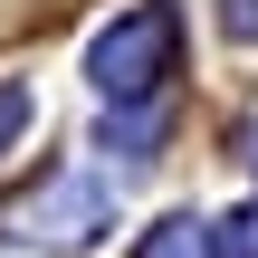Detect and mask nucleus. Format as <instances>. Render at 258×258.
<instances>
[{
  "label": "nucleus",
  "mask_w": 258,
  "mask_h": 258,
  "mask_svg": "<svg viewBox=\"0 0 258 258\" xmlns=\"http://www.w3.org/2000/svg\"><path fill=\"white\" fill-rule=\"evenodd\" d=\"M211 258H258V201L230 220V239H211Z\"/></svg>",
  "instance_id": "obj_4"
},
{
  "label": "nucleus",
  "mask_w": 258,
  "mask_h": 258,
  "mask_svg": "<svg viewBox=\"0 0 258 258\" xmlns=\"http://www.w3.org/2000/svg\"><path fill=\"white\" fill-rule=\"evenodd\" d=\"M19 124H29V86H19V77H10V86H0V153H10V144H19Z\"/></svg>",
  "instance_id": "obj_5"
},
{
  "label": "nucleus",
  "mask_w": 258,
  "mask_h": 258,
  "mask_svg": "<svg viewBox=\"0 0 258 258\" xmlns=\"http://www.w3.org/2000/svg\"><path fill=\"white\" fill-rule=\"evenodd\" d=\"M172 57H182V10H172V0H144V10H124V19L86 48V77H96L105 96H153V86L172 77Z\"/></svg>",
  "instance_id": "obj_1"
},
{
  "label": "nucleus",
  "mask_w": 258,
  "mask_h": 258,
  "mask_svg": "<svg viewBox=\"0 0 258 258\" xmlns=\"http://www.w3.org/2000/svg\"><path fill=\"white\" fill-rule=\"evenodd\" d=\"M105 220H115V191L96 172H48L29 191H10V211H0L10 239H48V249H86Z\"/></svg>",
  "instance_id": "obj_2"
},
{
  "label": "nucleus",
  "mask_w": 258,
  "mask_h": 258,
  "mask_svg": "<svg viewBox=\"0 0 258 258\" xmlns=\"http://www.w3.org/2000/svg\"><path fill=\"white\" fill-rule=\"evenodd\" d=\"M134 258H211V230H201L191 211H172V220L144 230V249H134Z\"/></svg>",
  "instance_id": "obj_3"
}]
</instances>
